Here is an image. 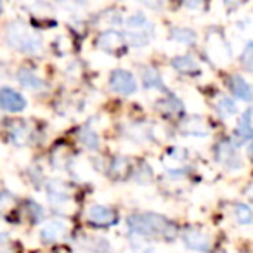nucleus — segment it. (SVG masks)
Returning a JSON list of instances; mask_svg holds the SVG:
<instances>
[{"instance_id":"obj_12","label":"nucleus","mask_w":253,"mask_h":253,"mask_svg":"<svg viewBox=\"0 0 253 253\" xmlns=\"http://www.w3.org/2000/svg\"><path fill=\"white\" fill-rule=\"evenodd\" d=\"M64 232H66V225H64L61 220H52L40 231V236H42V241L50 243V241L59 239Z\"/></svg>"},{"instance_id":"obj_16","label":"nucleus","mask_w":253,"mask_h":253,"mask_svg":"<svg viewBox=\"0 0 253 253\" xmlns=\"http://www.w3.org/2000/svg\"><path fill=\"white\" fill-rule=\"evenodd\" d=\"M170 37H172V40L184 43V45H191V43L196 42V33L189 28H173Z\"/></svg>"},{"instance_id":"obj_22","label":"nucleus","mask_w":253,"mask_h":253,"mask_svg":"<svg viewBox=\"0 0 253 253\" xmlns=\"http://www.w3.org/2000/svg\"><path fill=\"white\" fill-rule=\"evenodd\" d=\"M248 156H250V160H253V141H252V144L248 146Z\"/></svg>"},{"instance_id":"obj_17","label":"nucleus","mask_w":253,"mask_h":253,"mask_svg":"<svg viewBox=\"0 0 253 253\" xmlns=\"http://www.w3.org/2000/svg\"><path fill=\"white\" fill-rule=\"evenodd\" d=\"M234 217H236V220H238L239 224H243V225L253 224V208L248 207V205H245V203L236 205Z\"/></svg>"},{"instance_id":"obj_23","label":"nucleus","mask_w":253,"mask_h":253,"mask_svg":"<svg viewBox=\"0 0 253 253\" xmlns=\"http://www.w3.org/2000/svg\"><path fill=\"white\" fill-rule=\"evenodd\" d=\"M4 236H5V234H0V245H2V243L5 241V238H4Z\"/></svg>"},{"instance_id":"obj_18","label":"nucleus","mask_w":253,"mask_h":253,"mask_svg":"<svg viewBox=\"0 0 253 253\" xmlns=\"http://www.w3.org/2000/svg\"><path fill=\"white\" fill-rule=\"evenodd\" d=\"M80 141H82V144L88 149H97L99 148L97 134H95L92 128H88V126H85V128H82L80 130Z\"/></svg>"},{"instance_id":"obj_3","label":"nucleus","mask_w":253,"mask_h":253,"mask_svg":"<svg viewBox=\"0 0 253 253\" xmlns=\"http://www.w3.org/2000/svg\"><path fill=\"white\" fill-rule=\"evenodd\" d=\"M126 39L130 40L132 45L141 47L148 45L149 40L155 35V26L149 23V19L144 14H134L126 18Z\"/></svg>"},{"instance_id":"obj_11","label":"nucleus","mask_w":253,"mask_h":253,"mask_svg":"<svg viewBox=\"0 0 253 253\" xmlns=\"http://www.w3.org/2000/svg\"><path fill=\"white\" fill-rule=\"evenodd\" d=\"M218 160L225 165H229L231 169H241V162H239L238 155H236L234 146L229 141L222 142L220 148H218Z\"/></svg>"},{"instance_id":"obj_2","label":"nucleus","mask_w":253,"mask_h":253,"mask_svg":"<svg viewBox=\"0 0 253 253\" xmlns=\"http://www.w3.org/2000/svg\"><path fill=\"white\" fill-rule=\"evenodd\" d=\"M7 42L11 47L21 52H37L42 47V40L37 33H33L25 23L16 21L11 23L7 28Z\"/></svg>"},{"instance_id":"obj_7","label":"nucleus","mask_w":253,"mask_h":253,"mask_svg":"<svg viewBox=\"0 0 253 253\" xmlns=\"http://www.w3.org/2000/svg\"><path fill=\"white\" fill-rule=\"evenodd\" d=\"M182 239L191 250H196V252H208L211 246V241L207 234L196 231V229H187L184 231Z\"/></svg>"},{"instance_id":"obj_13","label":"nucleus","mask_w":253,"mask_h":253,"mask_svg":"<svg viewBox=\"0 0 253 253\" xmlns=\"http://www.w3.org/2000/svg\"><path fill=\"white\" fill-rule=\"evenodd\" d=\"M18 80L23 87L26 88H32V90H37V88H42L43 87V80L32 70H21L18 73Z\"/></svg>"},{"instance_id":"obj_1","label":"nucleus","mask_w":253,"mask_h":253,"mask_svg":"<svg viewBox=\"0 0 253 253\" xmlns=\"http://www.w3.org/2000/svg\"><path fill=\"white\" fill-rule=\"evenodd\" d=\"M126 225L141 236H175V225L158 213H135L126 218Z\"/></svg>"},{"instance_id":"obj_8","label":"nucleus","mask_w":253,"mask_h":253,"mask_svg":"<svg viewBox=\"0 0 253 253\" xmlns=\"http://www.w3.org/2000/svg\"><path fill=\"white\" fill-rule=\"evenodd\" d=\"M87 217L92 224H97V225H109V224H115L116 220V215L111 208L104 207V205H92L87 211Z\"/></svg>"},{"instance_id":"obj_10","label":"nucleus","mask_w":253,"mask_h":253,"mask_svg":"<svg viewBox=\"0 0 253 253\" xmlns=\"http://www.w3.org/2000/svg\"><path fill=\"white\" fill-rule=\"evenodd\" d=\"M236 137H239V142H245L253 137V126H252V109H246L239 116V123L236 126Z\"/></svg>"},{"instance_id":"obj_5","label":"nucleus","mask_w":253,"mask_h":253,"mask_svg":"<svg viewBox=\"0 0 253 253\" xmlns=\"http://www.w3.org/2000/svg\"><path fill=\"white\" fill-rule=\"evenodd\" d=\"M0 108L9 113H19L26 108V101L19 92L4 87L0 88Z\"/></svg>"},{"instance_id":"obj_21","label":"nucleus","mask_w":253,"mask_h":253,"mask_svg":"<svg viewBox=\"0 0 253 253\" xmlns=\"http://www.w3.org/2000/svg\"><path fill=\"white\" fill-rule=\"evenodd\" d=\"M241 61H243V64H245L246 70L253 71V42L246 45L245 52H243V56H241Z\"/></svg>"},{"instance_id":"obj_14","label":"nucleus","mask_w":253,"mask_h":253,"mask_svg":"<svg viewBox=\"0 0 253 253\" xmlns=\"http://www.w3.org/2000/svg\"><path fill=\"white\" fill-rule=\"evenodd\" d=\"M142 75V82L148 88H156V90H163L165 85H163V80L160 77V73L153 68H142L141 71Z\"/></svg>"},{"instance_id":"obj_6","label":"nucleus","mask_w":253,"mask_h":253,"mask_svg":"<svg viewBox=\"0 0 253 253\" xmlns=\"http://www.w3.org/2000/svg\"><path fill=\"white\" fill-rule=\"evenodd\" d=\"M97 45L106 52H116V50H122L125 47V39L122 33L115 32V30H108L97 37Z\"/></svg>"},{"instance_id":"obj_15","label":"nucleus","mask_w":253,"mask_h":253,"mask_svg":"<svg viewBox=\"0 0 253 253\" xmlns=\"http://www.w3.org/2000/svg\"><path fill=\"white\" fill-rule=\"evenodd\" d=\"M172 66L175 68L177 71L180 73H194L198 70L196 61L193 59L191 56H179L172 61Z\"/></svg>"},{"instance_id":"obj_19","label":"nucleus","mask_w":253,"mask_h":253,"mask_svg":"<svg viewBox=\"0 0 253 253\" xmlns=\"http://www.w3.org/2000/svg\"><path fill=\"white\" fill-rule=\"evenodd\" d=\"M217 111L224 120L229 118V116H232V115H236L234 101H232V99H229V97H222L220 101H218V104H217Z\"/></svg>"},{"instance_id":"obj_9","label":"nucleus","mask_w":253,"mask_h":253,"mask_svg":"<svg viewBox=\"0 0 253 253\" xmlns=\"http://www.w3.org/2000/svg\"><path fill=\"white\" fill-rule=\"evenodd\" d=\"M231 90L241 101H252L253 99V88L250 87V84L239 75H234L231 78Z\"/></svg>"},{"instance_id":"obj_4","label":"nucleus","mask_w":253,"mask_h":253,"mask_svg":"<svg viewBox=\"0 0 253 253\" xmlns=\"http://www.w3.org/2000/svg\"><path fill=\"white\" fill-rule=\"evenodd\" d=\"M109 87H111V90L116 92V94L128 95L137 90V80H135L130 71L115 70L109 75Z\"/></svg>"},{"instance_id":"obj_20","label":"nucleus","mask_w":253,"mask_h":253,"mask_svg":"<svg viewBox=\"0 0 253 253\" xmlns=\"http://www.w3.org/2000/svg\"><path fill=\"white\" fill-rule=\"evenodd\" d=\"M162 106H165V108H163V111H167V113H177V111H180V109H182V102H180L177 97H173V95L167 97L165 101L162 102Z\"/></svg>"}]
</instances>
